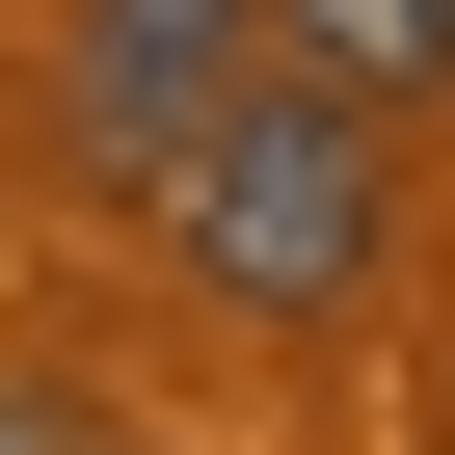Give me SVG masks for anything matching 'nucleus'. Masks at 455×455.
<instances>
[{"label":"nucleus","mask_w":455,"mask_h":455,"mask_svg":"<svg viewBox=\"0 0 455 455\" xmlns=\"http://www.w3.org/2000/svg\"><path fill=\"white\" fill-rule=\"evenodd\" d=\"M0 455H108V428H81V402H28V375H0Z\"/></svg>","instance_id":"obj_4"},{"label":"nucleus","mask_w":455,"mask_h":455,"mask_svg":"<svg viewBox=\"0 0 455 455\" xmlns=\"http://www.w3.org/2000/svg\"><path fill=\"white\" fill-rule=\"evenodd\" d=\"M242 108H268V0H54V161L81 188L161 214Z\"/></svg>","instance_id":"obj_2"},{"label":"nucleus","mask_w":455,"mask_h":455,"mask_svg":"<svg viewBox=\"0 0 455 455\" xmlns=\"http://www.w3.org/2000/svg\"><path fill=\"white\" fill-rule=\"evenodd\" d=\"M268 81H322V108H428V81H455V0H268Z\"/></svg>","instance_id":"obj_3"},{"label":"nucleus","mask_w":455,"mask_h":455,"mask_svg":"<svg viewBox=\"0 0 455 455\" xmlns=\"http://www.w3.org/2000/svg\"><path fill=\"white\" fill-rule=\"evenodd\" d=\"M161 242L242 295V322H348V295L402 268V108H322V81H268L242 134L161 188Z\"/></svg>","instance_id":"obj_1"}]
</instances>
